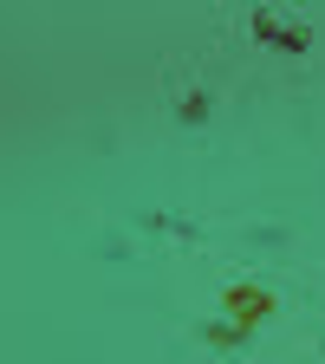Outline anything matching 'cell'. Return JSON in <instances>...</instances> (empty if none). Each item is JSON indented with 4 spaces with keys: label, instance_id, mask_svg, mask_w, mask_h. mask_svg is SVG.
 Returning a JSON list of instances; mask_svg holds the SVG:
<instances>
[{
    "label": "cell",
    "instance_id": "cell-2",
    "mask_svg": "<svg viewBox=\"0 0 325 364\" xmlns=\"http://www.w3.org/2000/svg\"><path fill=\"white\" fill-rule=\"evenodd\" d=\"M176 117L189 124V130H202L208 124V98H202V91H182V98H176Z\"/></svg>",
    "mask_w": 325,
    "mask_h": 364
},
{
    "label": "cell",
    "instance_id": "cell-1",
    "mask_svg": "<svg viewBox=\"0 0 325 364\" xmlns=\"http://www.w3.org/2000/svg\"><path fill=\"white\" fill-rule=\"evenodd\" d=\"M254 39L280 46V53H306V46H312V33H299V26H287V20H273V14H254Z\"/></svg>",
    "mask_w": 325,
    "mask_h": 364
}]
</instances>
